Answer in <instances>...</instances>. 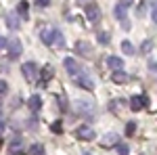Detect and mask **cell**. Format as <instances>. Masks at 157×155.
Listing matches in <instances>:
<instances>
[{
    "mask_svg": "<svg viewBox=\"0 0 157 155\" xmlns=\"http://www.w3.org/2000/svg\"><path fill=\"white\" fill-rule=\"evenodd\" d=\"M21 72H23V78H25L29 84L38 82V78H40V73H38V65L34 63V61H27V63H23V65H21Z\"/></svg>",
    "mask_w": 157,
    "mask_h": 155,
    "instance_id": "1",
    "label": "cell"
},
{
    "mask_svg": "<svg viewBox=\"0 0 157 155\" xmlns=\"http://www.w3.org/2000/svg\"><path fill=\"white\" fill-rule=\"evenodd\" d=\"M75 111H80L86 118H92L94 115V103L92 101H86V99H78L75 101Z\"/></svg>",
    "mask_w": 157,
    "mask_h": 155,
    "instance_id": "2",
    "label": "cell"
},
{
    "mask_svg": "<svg viewBox=\"0 0 157 155\" xmlns=\"http://www.w3.org/2000/svg\"><path fill=\"white\" fill-rule=\"evenodd\" d=\"M6 48H9V57L11 59H19L21 52H23V46H21V40L19 38H13L6 42Z\"/></svg>",
    "mask_w": 157,
    "mask_h": 155,
    "instance_id": "3",
    "label": "cell"
},
{
    "mask_svg": "<svg viewBox=\"0 0 157 155\" xmlns=\"http://www.w3.org/2000/svg\"><path fill=\"white\" fill-rule=\"evenodd\" d=\"M84 9H86V17H88L90 23H98V21H101V9H98V4L88 2Z\"/></svg>",
    "mask_w": 157,
    "mask_h": 155,
    "instance_id": "4",
    "label": "cell"
},
{
    "mask_svg": "<svg viewBox=\"0 0 157 155\" xmlns=\"http://www.w3.org/2000/svg\"><path fill=\"white\" fill-rule=\"evenodd\" d=\"M149 105V99L145 95H136L130 99V103H128V107L132 109V111H140V109H145Z\"/></svg>",
    "mask_w": 157,
    "mask_h": 155,
    "instance_id": "5",
    "label": "cell"
},
{
    "mask_svg": "<svg viewBox=\"0 0 157 155\" xmlns=\"http://www.w3.org/2000/svg\"><path fill=\"white\" fill-rule=\"evenodd\" d=\"M75 136L80 138V141H94L97 138V134L92 128H88V126H80L78 130H75Z\"/></svg>",
    "mask_w": 157,
    "mask_h": 155,
    "instance_id": "6",
    "label": "cell"
},
{
    "mask_svg": "<svg viewBox=\"0 0 157 155\" xmlns=\"http://www.w3.org/2000/svg\"><path fill=\"white\" fill-rule=\"evenodd\" d=\"M98 143H101V147L109 149V147H115V145L120 143V136H117L115 132H107V134H105V136H103V138H101Z\"/></svg>",
    "mask_w": 157,
    "mask_h": 155,
    "instance_id": "7",
    "label": "cell"
},
{
    "mask_svg": "<svg viewBox=\"0 0 157 155\" xmlns=\"http://www.w3.org/2000/svg\"><path fill=\"white\" fill-rule=\"evenodd\" d=\"M63 65H65V69L71 73V76H78V73L82 72V65L78 63V61L73 59V57H67V59L63 61Z\"/></svg>",
    "mask_w": 157,
    "mask_h": 155,
    "instance_id": "8",
    "label": "cell"
},
{
    "mask_svg": "<svg viewBox=\"0 0 157 155\" xmlns=\"http://www.w3.org/2000/svg\"><path fill=\"white\" fill-rule=\"evenodd\" d=\"M130 6H132V2H117V4H115V9H113L115 17H117L120 21H126V13H128Z\"/></svg>",
    "mask_w": 157,
    "mask_h": 155,
    "instance_id": "9",
    "label": "cell"
},
{
    "mask_svg": "<svg viewBox=\"0 0 157 155\" xmlns=\"http://www.w3.org/2000/svg\"><path fill=\"white\" fill-rule=\"evenodd\" d=\"M75 52L78 55H82V57H92V46L88 44V42H75Z\"/></svg>",
    "mask_w": 157,
    "mask_h": 155,
    "instance_id": "10",
    "label": "cell"
},
{
    "mask_svg": "<svg viewBox=\"0 0 157 155\" xmlns=\"http://www.w3.org/2000/svg\"><path fill=\"white\" fill-rule=\"evenodd\" d=\"M111 80H113L115 84H120V86H124V84H128V82H130V76H128L126 72H113Z\"/></svg>",
    "mask_w": 157,
    "mask_h": 155,
    "instance_id": "11",
    "label": "cell"
},
{
    "mask_svg": "<svg viewBox=\"0 0 157 155\" xmlns=\"http://www.w3.org/2000/svg\"><path fill=\"white\" fill-rule=\"evenodd\" d=\"M75 84H78V86H84L86 90H92V88H94V82H92L88 76H75Z\"/></svg>",
    "mask_w": 157,
    "mask_h": 155,
    "instance_id": "12",
    "label": "cell"
},
{
    "mask_svg": "<svg viewBox=\"0 0 157 155\" xmlns=\"http://www.w3.org/2000/svg\"><path fill=\"white\" fill-rule=\"evenodd\" d=\"M40 38H42V42L50 46L52 42H55V29H44V32H40Z\"/></svg>",
    "mask_w": 157,
    "mask_h": 155,
    "instance_id": "13",
    "label": "cell"
},
{
    "mask_svg": "<svg viewBox=\"0 0 157 155\" xmlns=\"http://www.w3.org/2000/svg\"><path fill=\"white\" fill-rule=\"evenodd\" d=\"M107 65L113 69V72H121V65H124V61L120 57H109L107 59Z\"/></svg>",
    "mask_w": 157,
    "mask_h": 155,
    "instance_id": "14",
    "label": "cell"
},
{
    "mask_svg": "<svg viewBox=\"0 0 157 155\" xmlns=\"http://www.w3.org/2000/svg\"><path fill=\"white\" fill-rule=\"evenodd\" d=\"M27 105H29L32 111H40V109H42V99H40L38 95H32V99L27 101Z\"/></svg>",
    "mask_w": 157,
    "mask_h": 155,
    "instance_id": "15",
    "label": "cell"
},
{
    "mask_svg": "<svg viewBox=\"0 0 157 155\" xmlns=\"http://www.w3.org/2000/svg\"><path fill=\"white\" fill-rule=\"evenodd\" d=\"M6 25H9V27H11V29H19V19H17V15H15V13H9V15H6Z\"/></svg>",
    "mask_w": 157,
    "mask_h": 155,
    "instance_id": "16",
    "label": "cell"
},
{
    "mask_svg": "<svg viewBox=\"0 0 157 155\" xmlns=\"http://www.w3.org/2000/svg\"><path fill=\"white\" fill-rule=\"evenodd\" d=\"M21 147H23V138H21V136L13 138V143H11V151H13V155L21 153Z\"/></svg>",
    "mask_w": 157,
    "mask_h": 155,
    "instance_id": "17",
    "label": "cell"
},
{
    "mask_svg": "<svg viewBox=\"0 0 157 155\" xmlns=\"http://www.w3.org/2000/svg\"><path fill=\"white\" fill-rule=\"evenodd\" d=\"M27 153L29 155H46V151H44V147H42V145H32V147H29V149H27Z\"/></svg>",
    "mask_w": 157,
    "mask_h": 155,
    "instance_id": "18",
    "label": "cell"
},
{
    "mask_svg": "<svg viewBox=\"0 0 157 155\" xmlns=\"http://www.w3.org/2000/svg\"><path fill=\"white\" fill-rule=\"evenodd\" d=\"M52 76H55V69H52V67H44V69H42V80H40V82H42V84L48 82Z\"/></svg>",
    "mask_w": 157,
    "mask_h": 155,
    "instance_id": "19",
    "label": "cell"
},
{
    "mask_svg": "<svg viewBox=\"0 0 157 155\" xmlns=\"http://www.w3.org/2000/svg\"><path fill=\"white\" fill-rule=\"evenodd\" d=\"M153 44H155V40H153V38H149V40H145V42H143V48H140V50H143L145 55H149V52L153 50Z\"/></svg>",
    "mask_w": 157,
    "mask_h": 155,
    "instance_id": "20",
    "label": "cell"
},
{
    "mask_svg": "<svg viewBox=\"0 0 157 155\" xmlns=\"http://www.w3.org/2000/svg\"><path fill=\"white\" fill-rule=\"evenodd\" d=\"M121 50H124L126 55H134V46H132V42H130V40H124V42H121Z\"/></svg>",
    "mask_w": 157,
    "mask_h": 155,
    "instance_id": "21",
    "label": "cell"
},
{
    "mask_svg": "<svg viewBox=\"0 0 157 155\" xmlns=\"http://www.w3.org/2000/svg\"><path fill=\"white\" fill-rule=\"evenodd\" d=\"M126 103L121 101V99H115V101H111V105H109V109L111 111H121V107H124Z\"/></svg>",
    "mask_w": 157,
    "mask_h": 155,
    "instance_id": "22",
    "label": "cell"
},
{
    "mask_svg": "<svg viewBox=\"0 0 157 155\" xmlns=\"http://www.w3.org/2000/svg\"><path fill=\"white\" fill-rule=\"evenodd\" d=\"M50 130L55 132V134H61V132H63V122H61V119L52 122V124H50Z\"/></svg>",
    "mask_w": 157,
    "mask_h": 155,
    "instance_id": "23",
    "label": "cell"
},
{
    "mask_svg": "<svg viewBox=\"0 0 157 155\" xmlns=\"http://www.w3.org/2000/svg\"><path fill=\"white\" fill-rule=\"evenodd\" d=\"M97 38H98V42H101V44H107L109 40H111V34H109V32H98Z\"/></svg>",
    "mask_w": 157,
    "mask_h": 155,
    "instance_id": "24",
    "label": "cell"
},
{
    "mask_svg": "<svg viewBox=\"0 0 157 155\" xmlns=\"http://www.w3.org/2000/svg\"><path fill=\"white\" fill-rule=\"evenodd\" d=\"M115 147H117V153H120V155H128V153H130V147H128L126 143H117Z\"/></svg>",
    "mask_w": 157,
    "mask_h": 155,
    "instance_id": "25",
    "label": "cell"
},
{
    "mask_svg": "<svg viewBox=\"0 0 157 155\" xmlns=\"http://www.w3.org/2000/svg\"><path fill=\"white\" fill-rule=\"evenodd\" d=\"M55 42H57V46L59 48H65V38L61 32H55Z\"/></svg>",
    "mask_w": 157,
    "mask_h": 155,
    "instance_id": "26",
    "label": "cell"
},
{
    "mask_svg": "<svg viewBox=\"0 0 157 155\" xmlns=\"http://www.w3.org/2000/svg\"><path fill=\"white\" fill-rule=\"evenodd\" d=\"M134 130H136V124H134V122H128V124H126V134H128V136H132Z\"/></svg>",
    "mask_w": 157,
    "mask_h": 155,
    "instance_id": "27",
    "label": "cell"
},
{
    "mask_svg": "<svg viewBox=\"0 0 157 155\" xmlns=\"http://www.w3.org/2000/svg\"><path fill=\"white\" fill-rule=\"evenodd\" d=\"M27 9H29L27 2H19V13H21V17H27Z\"/></svg>",
    "mask_w": 157,
    "mask_h": 155,
    "instance_id": "28",
    "label": "cell"
},
{
    "mask_svg": "<svg viewBox=\"0 0 157 155\" xmlns=\"http://www.w3.org/2000/svg\"><path fill=\"white\" fill-rule=\"evenodd\" d=\"M151 19H153V21L157 19V4L155 2H151Z\"/></svg>",
    "mask_w": 157,
    "mask_h": 155,
    "instance_id": "29",
    "label": "cell"
},
{
    "mask_svg": "<svg viewBox=\"0 0 157 155\" xmlns=\"http://www.w3.org/2000/svg\"><path fill=\"white\" fill-rule=\"evenodd\" d=\"M6 92H9V84L0 82V95H6Z\"/></svg>",
    "mask_w": 157,
    "mask_h": 155,
    "instance_id": "30",
    "label": "cell"
},
{
    "mask_svg": "<svg viewBox=\"0 0 157 155\" xmlns=\"http://www.w3.org/2000/svg\"><path fill=\"white\" fill-rule=\"evenodd\" d=\"M19 105H21V101H19V99L15 96V99H13V101H11V107H13V109H17V107H19Z\"/></svg>",
    "mask_w": 157,
    "mask_h": 155,
    "instance_id": "31",
    "label": "cell"
},
{
    "mask_svg": "<svg viewBox=\"0 0 157 155\" xmlns=\"http://www.w3.org/2000/svg\"><path fill=\"white\" fill-rule=\"evenodd\" d=\"M6 42H9L6 38H2V36H0V50H4V48H6Z\"/></svg>",
    "mask_w": 157,
    "mask_h": 155,
    "instance_id": "32",
    "label": "cell"
},
{
    "mask_svg": "<svg viewBox=\"0 0 157 155\" xmlns=\"http://www.w3.org/2000/svg\"><path fill=\"white\" fill-rule=\"evenodd\" d=\"M36 6H38V9H46V6H48V2H36Z\"/></svg>",
    "mask_w": 157,
    "mask_h": 155,
    "instance_id": "33",
    "label": "cell"
},
{
    "mask_svg": "<svg viewBox=\"0 0 157 155\" xmlns=\"http://www.w3.org/2000/svg\"><path fill=\"white\" fill-rule=\"evenodd\" d=\"M2 132H4V124L0 122V134H2Z\"/></svg>",
    "mask_w": 157,
    "mask_h": 155,
    "instance_id": "34",
    "label": "cell"
},
{
    "mask_svg": "<svg viewBox=\"0 0 157 155\" xmlns=\"http://www.w3.org/2000/svg\"><path fill=\"white\" fill-rule=\"evenodd\" d=\"M0 149H2V138H0Z\"/></svg>",
    "mask_w": 157,
    "mask_h": 155,
    "instance_id": "35",
    "label": "cell"
},
{
    "mask_svg": "<svg viewBox=\"0 0 157 155\" xmlns=\"http://www.w3.org/2000/svg\"><path fill=\"white\" fill-rule=\"evenodd\" d=\"M0 113H2V105H0Z\"/></svg>",
    "mask_w": 157,
    "mask_h": 155,
    "instance_id": "36",
    "label": "cell"
},
{
    "mask_svg": "<svg viewBox=\"0 0 157 155\" xmlns=\"http://www.w3.org/2000/svg\"><path fill=\"white\" fill-rule=\"evenodd\" d=\"M82 155H90V153H82Z\"/></svg>",
    "mask_w": 157,
    "mask_h": 155,
    "instance_id": "37",
    "label": "cell"
}]
</instances>
